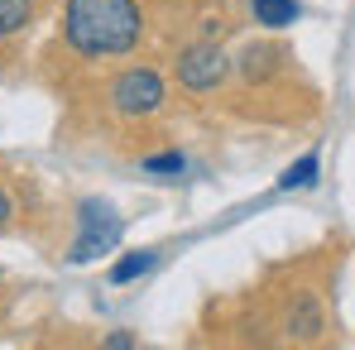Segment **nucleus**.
Listing matches in <instances>:
<instances>
[{
  "label": "nucleus",
  "mask_w": 355,
  "mask_h": 350,
  "mask_svg": "<svg viewBox=\"0 0 355 350\" xmlns=\"http://www.w3.org/2000/svg\"><path fill=\"white\" fill-rule=\"evenodd\" d=\"M62 39L77 58H120L144 39V15L135 0H67Z\"/></svg>",
  "instance_id": "nucleus-1"
},
{
  "label": "nucleus",
  "mask_w": 355,
  "mask_h": 350,
  "mask_svg": "<svg viewBox=\"0 0 355 350\" xmlns=\"http://www.w3.org/2000/svg\"><path fill=\"white\" fill-rule=\"evenodd\" d=\"M77 221H82V235L67 250L72 264H92V259L111 254L120 245V235H125V221L116 216V207H106V202H82V216Z\"/></svg>",
  "instance_id": "nucleus-2"
},
{
  "label": "nucleus",
  "mask_w": 355,
  "mask_h": 350,
  "mask_svg": "<svg viewBox=\"0 0 355 350\" xmlns=\"http://www.w3.org/2000/svg\"><path fill=\"white\" fill-rule=\"evenodd\" d=\"M164 101H168V91H164V77L154 67H125L116 82H111V106L130 120L159 116Z\"/></svg>",
  "instance_id": "nucleus-3"
},
{
  "label": "nucleus",
  "mask_w": 355,
  "mask_h": 350,
  "mask_svg": "<svg viewBox=\"0 0 355 350\" xmlns=\"http://www.w3.org/2000/svg\"><path fill=\"white\" fill-rule=\"evenodd\" d=\"M226 77H231V58H226L221 44H211V39L187 44V49L178 53V87H187V91H216Z\"/></svg>",
  "instance_id": "nucleus-4"
},
{
  "label": "nucleus",
  "mask_w": 355,
  "mask_h": 350,
  "mask_svg": "<svg viewBox=\"0 0 355 350\" xmlns=\"http://www.w3.org/2000/svg\"><path fill=\"white\" fill-rule=\"evenodd\" d=\"M284 331H288L293 341H322L327 317H322L317 292H293V302L284 307Z\"/></svg>",
  "instance_id": "nucleus-5"
},
{
  "label": "nucleus",
  "mask_w": 355,
  "mask_h": 350,
  "mask_svg": "<svg viewBox=\"0 0 355 350\" xmlns=\"http://www.w3.org/2000/svg\"><path fill=\"white\" fill-rule=\"evenodd\" d=\"M250 15H254V24H264V29H288L297 15H302V5H297V0H250Z\"/></svg>",
  "instance_id": "nucleus-6"
},
{
  "label": "nucleus",
  "mask_w": 355,
  "mask_h": 350,
  "mask_svg": "<svg viewBox=\"0 0 355 350\" xmlns=\"http://www.w3.org/2000/svg\"><path fill=\"white\" fill-rule=\"evenodd\" d=\"M317 173H322V159H317V154H302L297 164L284 168L279 187H284V192H302V187H312V182H317Z\"/></svg>",
  "instance_id": "nucleus-7"
},
{
  "label": "nucleus",
  "mask_w": 355,
  "mask_h": 350,
  "mask_svg": "<svg viewBox=\"0 0 355 350\" xmlns=\"http://www.w3.org/2000/svg\"><path fill=\"white\" fill-rule=\"evenodd\" d=\"M154 264H159V250H135V254H125L116 269H111V283H130V279L149 274Z\"/></svg>",
  "instance_id": "nucleus-8"
},
{
  "label": "nucleus",
  "mask_w": 355,
  "mask_h": 350,
  "mask_svg": "<svg viewBox=\"0 0 355 350\" xmlns=\"http://www.w3.org/2000/svg\"><path fill=\"white\" fill-rule=\"evenodd\" d=\"M34 19V0H0V39L19 34Z\"/></svg>",
  "instance_id": "nucleus-9"
},
{
  "label": "nucleus",
  "mask_w": 355,
  "mask_h": 350,
  "mask_svg": "<svg viewBox=\"0 0 355 350\" xmlns=\"http://www.w3.org/2000/svg\"><path fill=\"white\" fill-rule=\"evenodd\" d=\"M139 168H144V173H159V177H178L182 168H187V159H182L178 149H168V154H154V159H144Z\"/></svg>",
  "instance_id": "nucleus-10"
},
{
  "label": "nucleus",
  "mask_w": 355,
  "mask_h": 350,
  "mask_svg": "<svg viewBox=\"0 0 355 350\" xmlns=\"http://www.w3.org/2000/svg\"><path fill=\"white\" fill-rule=\"evenodd\" d=\"M106 346H111V350H130V346H135V336H125V331H111V336H106Z\"/></svg>",
  "instance_id": "nucleus-11"
},
{
  "label": "nucleus",
  "mask_w": 355,
  "mask_h": 350,
  "mask_svg": "<svg viewBox=\"0 0 355 350\" xmlns=\"http://www.w3.org/2000/svg\"><path fill=\"white\" fill-rule=\"evenodd\" d=\"M10 216H15V207H10V197H5V192H0V231H5V226H10Z\"/></svg>",
  "instance_id": "nucleus-12"
}]
</instances>
